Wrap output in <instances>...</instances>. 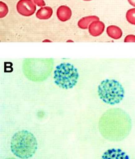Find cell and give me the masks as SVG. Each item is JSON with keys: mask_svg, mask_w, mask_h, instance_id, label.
Returning a JSON list of instances; mask_svg holds the SVG:
<instances>
[{"mask_svg": "<svg viewBox=\"0 0 135 159\" xmlns=\"http://www.w3.org/2000/svg\"><path fill=\"white\" fill-rule=\"evenodd\" d=\"M132 128V119L122 109L114 108L107 111L101 117L99 131L103 137L113 142H119L129 135Z\"/></svg>", "mask_w": 135, "mask_h": 159, "instance_id": "1", "label": "cell"}, {"mask_svg": "<svg viewBox=\"0 0 135 159\" xmlns=\"http://www.w3.org/2000/svg\"><path fill=\"white\" fill-rule=\"evenodd\" d=\"M38 149V142L32 133L27 130L18 131L13 136L11 141V150L21 159L31 157Z\"/></svg>", "mask_w": 135, "mask_h": 159, "instance_id": "2", "label": "cell"}, {"mask_svg": "<svg viewBox=\"0 0 135 159\" xmlns=\"http://www.w3.org/2000/svg\"><path fill=\"white\" fill-rule=\"evenodd\" d=\"M98 93L102 101L108 104H117L123 101L125 90L121 83L115 80H104L98 87Z\"/></svg>", "mask_w": 135, "mask_h": 159, "instance_id": "3", "label": "cell"}, {"mask_svg": "<svg viewBox=\"0 0 135 159\" xmlns=\"http://www.w3.org/2000/svg\"><path fill=\"white\" fill-rule=\"evenodd\" d=\"M79 78L77 69L70 63H61L57 66L54 71L55 84L62 89H72L77 84Z\"/></svg>", "mask_w": 135, "mask_h": 159, "instance_id": "4", "label": "cell"}, {"mask_svg": "<svg viewBox=\"0 0 135 159\" xmlns=\"http://www.w3.org/2000/svg\"><path fill=\"white\" fill-rule=\"evenodd\" d=\"M17 10L22 16L29 17L35 14L36 5L32 0H20L17 4Z\"/></svg>", "mask_w": 135, "mask_h": 159, "instance_id": "5", "label": "cell"}, {"mask_svg": "<svg viewBox=\"0 0 135 159\" xmlns=\"http://www.w3.org/2000/svg\"><path fill=\"white\" fill-rule=\"evenodd\" d=\"M101 159H129V157L122 150L112 148L105 151Z\"/></svg>", "mask_w": 135, "mask_h": 159, "instance_id": "6", "label": "cell"}, {"mask_svg": "<svg viewBox=\"0 0 135 159\" xmlns=\"http://www.w3.org/2000/svg\"><path fill=\"white\" fill-rule=\"evenodd\" d=\"M105 29V25L100 20L91 22L88 27V32L91 36L97 37L102 34Z\"/></svg>", "mask_w": 135, "mask_h": 159, "instance_id": "7", "label": "cell"}, {"mask_svg": "<svg viewBox=\"0 0 135 159\" xmlns=\"http://www.w3.org/2000/svg\"><path fill=\"white\" fill-rule=\"evenodd\" d=\"M72 16V11L70 7L62 5L58 7L57 11V16L59 20L63 22H65L69 20Z\"/></svg>", "mask_w": 135, "mask_h": 159, "instance_id": "8", "label": "cell"}, {"mask_svg": "<svg viewBox=\"0 0 135 159\" xmlns=\"http://www.w3.org/2000/svg\"><path fill=\"white\" fill-rule=\"evenodd\" d=\"M107 33L110 38L114 39H119L123 35L122 30L116 25H111L107 27Z\"/></svg>", "mask_w": 135, "mask_h": 159, "instance_id": "9", "label": "cell"}, {"mask_svg": "<svg viewBox=\"0 0 135 159\" xmlns=\"http://www.w3.org/2000/svg\"><path fill=\"white\" fill-rule=\"evenodd\" d=\"M53 10L50 7H41L36 13V17L40 20H47L52 17Z\"/></svg>", "mask_w": 135, "mask_h": 159, "instance_id": "10", "label": "cell"}, {"mask_svg": "<svg viewBox=\"0 0 135 159\" xmlns=\"http://www.w3.org/2000/svg\"><path fill=\"white\" fill-rule=\"evenodd\" d=\"M96 20H99V18L96 16H89L82 18L79 21L77 25L82 29H87L91 22Z\"/></svg>", "mask_w": 135, "mask_h": 159, "instance_id": "11", "label": "cell"}, {"mask_svg": "<svg viewBox=\"0 0 135 159\" xmlns=\"http://www.w3.org/2000/svg\"><path fill=\"white\" fill-rule=\"evenodd\" d=\"M126 18L129 24L135 25V8H131L127 11Z\"/></svg>", "mask_w": 135, "mask_h": 159, "instance_id": "12", "label": "cell"}, {"mask_svg": "<svg viewBox=\"0 0 135 159\" xmlns=\"http://www.w3.org/2000/svg\"><path fill=\"white\" fill-rule=\"evenodd\" d=\"M8 12V7L4 2H0V18L5 17Z\"/></svg>", "mask_w": 135, "mask_h": 159, "instance_id": "13", "label": "cell"}, {"mask_svg": "<svg viewBox=\"0 0 135 159\" xmlns=\"http://www.w3.org/2000/svg\"><path fill=\"white\" fill-rule=\"evenodd\" d=\"M124 42H135V35L133 34L128 35L125 38Z\"/></svg>", "mask_w": 135, "mask_h": 159, "instance_id": "14", "label": "cell"}, {"mask_svg": "<svg viewBox=\"0 0 135 159\" xmlns=\"http://www.w3.org/2000/svg\"><path fill=\"white\" fill-rule=\"evenodd\" d=\"M33 1H34V3L38 5V7H43L46 5L44 0H33Z\"/></svg>", "mask_w": 135, "mask_h": 159, "instance_id": "15", "label": "cell"}, {"mask_svg": "<svg viewBox=\"0 0 135 159\" xmlns=\"http://www.w3.org/2000/svg\"><path fill=\"white\" fill-rule=\"evenodd\" d=\"M128 2L132 6L135 7V0H128Z\"/></svg>", "mask_w": 135, "mask_h": 159, "instance_id": "16", "label": "cell"}, {"mask_svg": "<svg viewBox=\"0 0 135 159\" xmlns=\"http://www.w3.org/2000/svg\"><path fill=\"white\" fill-rule=\"evenodd\" d=\"M6 159H16L15 158H13V157H12V158H7Z\"/></svg>", "mask_w": 135, "mask_h": 159, "instance_id": "17", "label": "cell"}, {"mask_svg": "<svg viewBox=\"0 0 135 159\" xmlns=\"http://www.w3.org/2000/svg\"><path fill=\"white\" fill-rule=\"evenodd\" d=\"M83 1H91V0H83Z\"/></svg>", "mask_w": 135, "mask_h": 159, "instance_id": "18", "label": "cell"}]
</instances>
